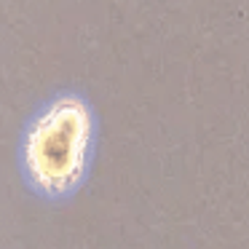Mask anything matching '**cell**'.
Masks as SVG:
<instances>
[{
    "mask_svg": "<svg viewBox=\"0 0 249 249\" xmlns=\"http://www.w3.org/2000/svg\"><path fill=\"white\" fill-rule=\"evenodd\" d=\"M89 113L78 102H59L35 124L24 147L27 174L43 193L75 188L89 156Z\"/></svg>",
    "mask_w": 249,
    "mask_h": 249,
    "instance_id": "6da1fadb",
    "label": "cell"
}]
</instances>
